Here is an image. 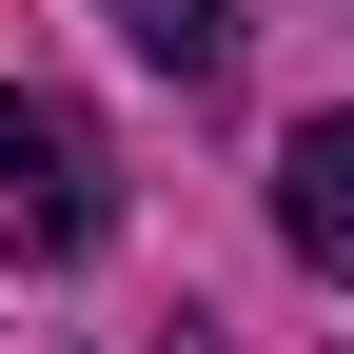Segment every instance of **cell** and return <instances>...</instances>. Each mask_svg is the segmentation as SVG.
Here are the masks:
<instances>
[{
	"label": "cell",
	"instance_id": "cell-1",
	"mask_svg": "<svg viewBox=\"0 0 354 354\" xmlns=\"http://www.w3.org/2000/svg\"><path fill=\"white\" fill-rule=\"evenodd\" d=\"M0 256H99V138L0 79Z\"/></svg>",
	"mask_w": 354,
	"mask_h": 354
},
{
	"label": "cell",
	"instance_id": "cell-2",
	"mask_svg": "<svg viewBox=\"0 0 354 354\" xmlns=\"http://www.w3.org/2000/svg\"><path fill=\"white\" fill-rule=\"evenodd\" d=\"M276 236L354 295V118H295V158H276Z\"/></svg>",
	"mask_w": 354,
	"mask_h": 354
},
{
	"label": "cell",
	"instance_id": "cell-3",
	"mask_svg": "<svg viewBox=\"0 0 354 354\" xmlns=\"http://www.w3.org/2000/svg\"><path fill=\"white\" fill-rule=\"evenodd\" d=\"M118 39H138V59L177 79V99H197V79H236V0H99Z\"/></svg>",
	"mask_w": 354,
	"mask_h": 354
}]
</instances>
